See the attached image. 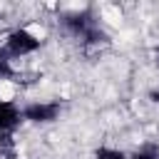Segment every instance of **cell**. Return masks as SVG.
Here are the masks:
<instances>
[{"label": "cell", "mask_w": 159, "mask_h": 159, "mask_svg": "<svg viewBox=\"0 0 159 159\" xmlns=\"http://www.w3.org/2000/svg\"><path fill=\"white\" fill-rule=\"evenodd\" d=\"M17 92H20V87L15 80L0 77V104H12L17 99Z\"/></svg>", "instance_id": "6da1fadb"}]
</instances>
